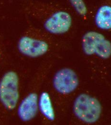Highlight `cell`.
<instances>
[{"instance_id":"cell-1","label":"cell","mask_w":111,"mask_h":125,"mask_svg":"<svg viewBox=\"0 0 111 125\" xmlns=\"http://www.w3.org/2000/svg\"><path fill=\"white\" fill-rule=\"evenodd\" d=\"M20 8L26 15L42 20L44 29L50 34L63 35L71 28L72 15L67 7L61 4L40 0H24Z\"/></svg>"},{"instance_id":"cell-2","label":"cell","mask_w":111,"mask_h":125,"mask_svg":"<svg viewBox=\"0 0 111 125\" xmlns=\"http://www.w3.org/2000/svg\"><path fill=\"white\" fill-rule=\"evenodd\" d=\"M50 44L41 34L30 28L20 38L17 44L19 52L30 58H37L46 54L50 49Z\"/></svg>"},{"instance_id":"cell-3","label":"cell","mask_w":111,"mask_h":125,"mask_svg":"<svg viewBox=\"0 0 111 125\" xmlns=\"http://www.w3.org/2000/svg\"><path fill=\"white\" fill-rule=\"evenodd\" d=\"M73 109L75 115L80 120L87 124H93L100 117L102 106L96 98L83 94L75 99Z\"/></svg>"},{"instance_id":"cell-4","label":"cell","mask_w":111,"mask_h":125,"mask_svg":"<svg viewBox=\"0 0 111 125\" xmlns=\"http://www.w3.org/2000/svg\"><path fill=\"white\" fill-rule=\"evenodd\" d=\"M81 44L83 52L87 55L95 54L104 59L111 56V42L100 32H86L82 37Z\"/></svg>"},{"instance_id":"cell-5","label":"cell","mask_w":111,"mask_h":125,"mask_svg":"<svg viewBox=\"0 0 111 125\" xmlns=\"http://www.w3.org/2000/svg\"><path fill=\"white\" fill-rule=\"evenodd\" d=\"M19 79L14 71L6 73L0 81V101L7 109L12 110L19 100Z\"/></svg>"},{"instance_id":"cell-6","label":"cell","mask_w":111,"mask_h":125,"mask_svg":"<svg viewBox=\"0 0 111 125\" xmlns=\"http://www.w3.org/2000/svg\"><path fill=\"white\" fill-rule=\"evenodd\" d=\"M79 85V79L76 73L71 69H60L53 78V86L59 93L67 94L74 91Z\"/></svg>"},{"instance_id":"cell-7","label":"cell","mask_w":111,"mask_h":125,"mask_svg":"<svg viewBox=\"0 0 111 125\" xmlns=\"http://www.w3.org/2000/svg\"><path fill=\"white\" fill-rule=\"evenodd\" d=\"M38 110V96L32 93L27 96L22 102L18 109V115L21 120L29 121L33 119Z\"/></svg>"},{"instance_id":"cell-8","label":"cell","mask_w":111,"mask_h":125,"mask_svg":"<svg viewBox=\"0 0 111 125\" xmlns=\"http://www.w3.org/2000/svg\"><path fill=\"white\" fill-rule=\"evenodd\" d=\"M96 26L102 30H111V0H102L95 12Z\"/></svg>"},{"instance_id":"cell-9","label":"cell","mask_w":111,"mask_h":125,"mask_svg":"<svg viewBox=\"0 0 111 125\" xmlns=\"http://www.w3.org/2000/svg\"><path fill=\"white\" fill-rule=\"evenodd\" d=\"M39 106L42 114L50 121L55 119V115L51 99L49 94L43 92L40 95L39 101Z\"/></svg>"},{"instance_id":"cell-10","label":"cell","mask_w":111,"mask_h":125,"mask_svg":"<svg viewBox=\"0 0 111 125\" xmlns=\"http://www.w3.org/2000/svg\"></svg>"}]
</instances>
